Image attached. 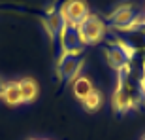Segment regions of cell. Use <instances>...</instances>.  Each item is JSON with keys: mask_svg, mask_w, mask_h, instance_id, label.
I'll return each instance as SVG.
<instances>
[{"mask_svg": "<svg viewBox=\"0 0 145 140\" xmlns=\"http://www.w3.org/2000/svg\"><path fill=\"white\" fill-rule=\"evenodd\" d=\"M145 98V93L140 83V74H136L132 65L119 70V83L111 97V104L115 112L123 114L132 108H138Z\"/></svg>", "mask_w": 145, "mask_h": 140, "instance_id": "1", "label": "cell"}, {"mask_svg": "<svg viewBox=\"0 0 145 140\" xmlns=\"http://www.w3.org/2000/svg\"><path fill=\"white\" fill-rule=\"evenodd\" d=\"M108 21L119 30H140L145 25V11L138 10L134 4H123L109 13Z\"/></svg>", "mask_w": 145, "mask_h": 140, "instance_id": "2", "label": "cell"}, {"mask_svg": "<svg viewBox=\"0 0 145 140\" xmlns=\"http://www.w3.org/2000/svg\"><path fill=\"white\" fill-rule=\"evenodd\" d=\"M134 51L136 49L130 46L128 42H123V40H113L109 42L106 48H104V59L108 61V65L115 70H121L124 66L132 65V59H134Z\"/></svg>", "mask_w": 145, "mask_h": 140, "instance_id": "3", "label": "cell"}, {"mask_svg": "<svg viewBox=\"0 0 145 140\" xmlns=\"http://www.w3.org/2000/svg\"><path fill=\"white\" fill-rule=\"evenodd\" d=\"M77 30H79L85 46L98 44V42H102L104 36H106V23H104L96 13H91V11H89V15L77 25Z\"/></svg>", "mask_w": 145, "mask_h": 140, "instance_id": "4", "label": "cell"}, {"mask_svg": "<svg viewBox=\"0 0 145 140\" xmlns=\"http://www.w3.org/2000/svg\"><path fill=\"white\" fill-rule=\"evenodd\" d=\"M85 65L83 53H60L57 61V76L62 81H74Z\"/></svg>", "mask_w": 145, "mask_h": 140, "instance_id": "5", "label": "cell"}, {"mask_svg": "<svg viewBox=\"0 0 145 140\" xmlns=\"http://www.w3.org/2000/svg\"><path fill=\"white\" fill-rule=\"evenodd\" d=\"M57 40H59L60 53H83V49H85V42H83V38L77 30V25L64 23Z\"/></svg>", "mask_w": 145, "mask_h": 140, "instance_id": "6", "label": "cell"}, {"mask_svg": "<svg viewBox=\"0 0 145 140\" xmlns=\"http://www.w3.org/2000/svg\"><path fill=\"white\" fill-rule=\"evenodd\" d=\"M59 11L64 23H68V25H79L89 15V8H87L85 0H66L59 8Z\"/></svg>", "mask_w": 145, "mask_h": 140, "instance_id": "7", "label": "cell"}, {"mask_svg": "<svg viewBox=\"0 0 145 140\" xmlns=\"http://www.w3.org/2000/svg\"><path fill=\"white\" fill-rule=\"evenodd\" d=\"M43 27H45V30H47V34L51 38L59 36V32L62 30V27H64V19L60 15L59 8H51V10L45 13V17H43Z\"/></svg>", "mask_w": 145, "mask_h": 140, "instance_id": "8", "label": "cell"}, {"mask_svg": "<svg viewBox=\"0 0 145 140\" xmlns=\"http://www.w3.org/2000/svg\"><path fill=\"white\" fill-rule=\"evenodd\" d=\"M72 91H74V95L79 98V100H85V98L94 91V87H92V83H91L89 78H85V76H77V78L72 81Z\"/></svg>", "mask_w": 145, "mask_h": 140, "instance_id": "9", "label": "cell"}, {"mask_svg": "<svg viewBox=\"0 0 145 140\" xmlns=\"http://www.w3.org/2000/svg\"><path fill=\"white\" fill-rule=\"evenodd\" d=\"M2 100L10 106H17V104H23V95L21 89H19V83L17 81H10L6 83L4 93H2Z\"/></svg>", "mask_w": 145, "mask_h": 140, "instance_id": "10", "label": "cell"}, {"mask_svg": "<svg viewBox=\"0 0 145 140\" xmlns=\"http://www.w3.org/2000/svg\"><path fill=\"white\" fill-rule=\"evenodd\" d=\"M17 83H19V89H21V95H23V102H32V100H36L40 89H38V83L32 78H23Z\"/></svg>", "mask_w": 145, "mask_h": 140, "instance_id": "11", "label": "cell"}, {"mask_svg": "<svg viewBox=\"0 0 145 140\" xmlns=\"http://www.w3.org/2000/svg\"><path fill=\"white\" fill-rule=\"evenodd\" d=\"M81 102H83L85 110H89V112H96V110H100V106H102L104 97H102V93H100V91L94 89V91H92L85 100H81Z\"/></svg>", "mask_w": 145, "mask_h": 140, "instance_id": "12", "label": "cell"}, {"mask_svg": "<svg viewBox=\"0 0 145 140\" xmlns=\"http://www.w3.org/2000/svg\"><path fill=\"white\" fill-rule=\"evenodd\" d=\"M140 83H141V89L145 93V59H143V66H141V72H140Z\"/></svg>", "mask_w": 145, "mask_h": 140, "instance_id": "13", "label": "cell"}, {"mask_svg": "<svg viewBox=\"0 0 145 140\" xmlns=\"http://www.w3.org/2000/svg\"><path fill=\"white\" fill-rule=\"evenodd\" d=\"M4 87H6V81L0 80V98H2V93H4Z\"/></svg>", "mask_w": 145, "mask_h": 140, "instance_id": "14", "label": "cell"}, {"mask_svg": "<svg viewBox=\"0 0 145 140\" xmlns=\"http://www.w3.org/2000/svg\"><path fill=\"white\" fill-rule=\"evenodd\" d=\"M141 140H145V135H143V136H141Z\"/></svg>", "mask_w": 145, "mask_h": 140, "instance_id": "15", "label": "cell"}, {"mask_svg": "<svg viewBox=\"0 0 145 140\" xmlns=\"http://www.w3.org/2000/svg\"><path fill=\"white\" fill-rule=\"evenodd\" d=\"M143 11H145V6H143Z\"/></svg>", "mask_w": 145, "mask_h": 140, "instance_id": "16", "label": "cell"}, {"mask_svg": "<svg viewBox=\"0 0 145 140\" xmlns=\"http://www.w3.org/2000/svg\"><path fill=\"white\" fill-rule=\"evenodd\" d=\"M32 140H38V138H32Z\"/></svg>", "mask_w": 145, "mask_h": 140, "instance_id": "17", "label": "cell"}]
</instances>
